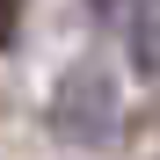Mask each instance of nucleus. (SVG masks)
I'll return each instance as SVG.
<instances>
[{"label":"nucleus","mask_w":160,"mask_h":160,"mask_svg":"<svg viewBox=\"0 0 160 160\" xmlns=\"http://www.w3.org/2000/svg\"><path fill=\"white\" fill-rule=\"evenodd\" d=\"M51 124H58L66 138H80V146L109 138V124H117V88H109V73H102V66H73V73L58 80V95H51Z\"/></svg>","instance_id":"1"},{"label":"nucleus","mask_w":160,"mask_h":160,"mask_svg":"<svg viewBox=\"0 0 160 160\" xmlns=\"http://www.w3.org/2000/svg\"><path fill=\"white\" fill-rule=\"evenodd\" d=\"M131 66L146 80H160V0H138L131 8Z\"/></svg>","instance_id":"2"},{"label":"nucleus","mask_w":160,"mask_h":160,"mask_svg":"<svg viewBox=\"0 0 160 160\" xmlns=\"http://www.w3.org/2000/svg\"><path fill=\"white\" fill-rule=\"evenodd\" d=\"M22 8H29V0H0V51L22 37Z\"/></svg>","instance_id":"3"},{"label":"nucleus","mask_w":160,"mask_h":160,"mask_svg":"<svg viewBox=\"0 0 160 160\" xmlns=\"http://www.w3.org/2000/svg\"><path fill=\"white\" fill-rule=\"evenodd\" d=\"M95 8H102V15H109V8H117V0H95Z\"/></svg>","instance_id":"4"}]
</instances>
